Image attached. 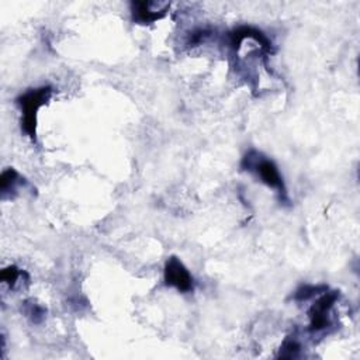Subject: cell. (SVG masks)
Instances as JSON below:
<instances>
[{
    "mask_svg": "<svg viewBox=\"0 0 360 360\" xmlns=\"http://www.w3.org/2000/svg\"><path fill=\"white\" fill-rule=\"evenodd\" d=\"M242 170L256 174L262 183L267 187L276 190L280 195L281 201H287V188L283 180V176L278 170V166L262 152L256 149H250L240 162Z\"/></svg>",
    "mask_w": 360,
    "mask_h": 360,
    "instance_id": "obj_1",
    "label": "cell"
},
{
    "mask_svg": "<svg viewBox=\"0 0 360 360\" xmlns=\"http://www.w3.org/2000/svg\"><path fill=\"white\" fill-rule=\"evenodd\" d=\"M52 93L53 89L51 86H41L37 89H30L15 98L21 110V131L34 142L37 141L38 111L49 101Z\"/></svg>",
    "mask_w": 360,
    "mask_h": 360,
    "instance_id": "obj_2",
    "label": "cell"
},
{
    "mask_svg": "<svg viewBox=\"0 0 360 360\" xmlns=\"http://www.w3.org/2000/svg\"><path fill=\"white\" fill-rule=\"evenodd\" d=\"M339 298V291H323L308 311L309 332H321L332 325L330 311Z\"/></svg>",
    "mask_w": 360,
    "mask_h": 360,
    "instance_id": "obj_3",
    "label": "cell"
},
{
    "mask_svg": "<svg viewBox=\"0 0 360 360\" xmlns=\"http://www.w3.org/2000/svg\"><path fill=\"white\" fill-rule=\"evenodd\" d=\"M163 281L167 287H173L180 292H190L194 288L193 276L176 256L167 257L163 267Z\"/></svg>",
    "mask_w": 360,
    "mask_h": 360,
    "instance_id": "obj_4",
    "label": "cell"
},
{
    "mask_svg": "<svg viewBox=\"0 0 360 360\" xmlns=\"http://www.w3.org/2000/svg\"><path fill=\"white\" fill-rule=\"evenodd\" d=\"M170 8V3L158 1H132L131 14L132 20L138 24H152L166 15Z\"/></svg>",
    "mask_w": 360,
    "mask_h": 360,
    "instance_id": "obj_5",
    "label": "cell"
},
{
    "mask_svg": "<svg viewBox=\"0 0 360 360\" xmlns=\"http://www.w3.org/2000/svg\"><path fill=\"white\" fill-rule=\"evenodd\" d=\"M228 37H229V46L233 51H238L240 44L248 38V39H253L255 42H257L260 45L262 51H264L266 53H271L273 52L271 41L259 28H255V27H250V25H240V27L233 28L229 32Z\"/></svg>",
    "mask_w": 360,
    "mask_h": 360,
    "instance_id": "obj_6",
    "label": "cell"
},
{
    "mask_svg": "<svg viewBox=\"0 0 360 360\" xmlns=\"http://www.w3.org/2000/svg\"><path fill=\"white\" fill-rule=\"evenodd\" d=\"M25 183V180L22 179V176L13 167H7L6 170H3L1 176H0V191H1V197L7 198V197H13L20 187H22Z\"/></svg>",
    "mask_w": 360,
    "mask_h": 360,
    "instance_id": "obj_7",
    "label": "cell"
},
{
    "mask_svg": "<svg viewBox=\"0 0 360 360\" xmlns=\"http://www.w3.org/2000/svg\"><path fill=\"white\" fill-rule=\"evenodd\" d=\"M301 350V345L298 342V339L292 335V336H288L284 339L283 345L280 346V352H278V357H283V359H294L298 356Z\"/></svg>",
    "mask_w": 360,
    "mask_h": 360,
    "instance_id": "obj_8",
    "label": "cell"
},
{
    "mask_svg": "<svg viewBox=\"0 0 360 360\" xmlns=\"http://www.w3.org/2000/svg\"><path fill=\"white\" fill-rule=\"evenodd\" d=\"M326 285H312V284H304L301 285L295 292H294V300L295 301H307L318 294H322L326 291Z\"/></svg>",
    "mask_w": 360,
    "mask_h": 360,
    "instance_id": "obj_9",
    "label": "cell"
},
{
    "mask_svg": "<svg viewBox=\"0 0 360 360\" xmlns=\"http://www.w3.org/2000/svg\"><path fill=\"white\" fill-rule=\"evenodd\" d=\"M24 274V271H21L18 267L15 266H8L6 269L1 270L0 273V278L3 283H6L10 288H13L17 283H18V278Z\"/></svg>",
    "mask_w": 360,
    "mask_h": 360,
    "instance_id": "obj_10",
    "label": "cell"
},
{
    "mask_svg": "<svg viewBox=\"0 0 360 360\" xmlns=\"http://www.w3.org/2000/svg\"><path fill=\"white\" fill-rule=\"evenodd\" d=\"M25 315L34 322V323H39L42 322V319L45 318L46 309L44 307H41L39 304L35 302H25V309H24Z\"/></svg>",
    "mask_w": 360,
    "mask_h": 360,
    "instance_id": "obj_11",
    "label": "cell"
},
{
    "mask_svg": "<svg viewBox=\"0 0 360 360\" xmlns=\"http://www.w3.org/2000/svg\"><path fill=\"white\" fill-rule=\"evenodd\" d=\"M210 35H211V31L207 30V28H197V30H193V31L190 32V35H188L187 45H190V46L198 45V44L204 42Z\"/></svg>",
    "mask_w": 360,
    "mask_h": 360,
    "instance_id": "obj_12",
    "label": "cell"
}]
</instances>
